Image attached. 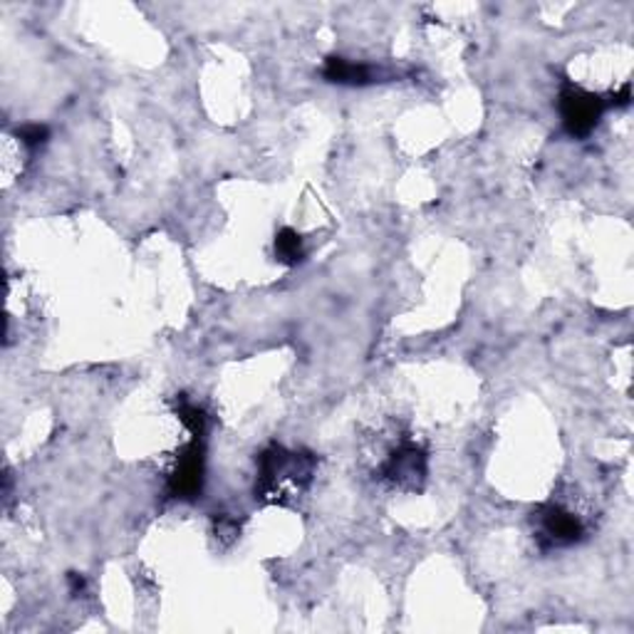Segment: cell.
Here are the masks:
<instances>
[{
    "label": "cell",
    "mask_w": 634,
    "mask_h": 634,
    "mask_svg": "<svg viewBox=\"0 0 634 634\" xmlns=\"http://www.w3.org/2000/svg\"><path fill=\"white\" fill-rule=\"evenodd\" d=\"M380 479L396 491H419L427 481V452L411 439L390 448L380 466Z\"/></svg>",
    "instance_id": "obj_3"
},
{
    "label": "cell",
    "mask_w": 634,
    "mask_h": 634,
    "mask_svg": "<svg viewBox=\"0 0 634 634\" xmlns=\"http://www.w3.org/2000/svg\"><path fill=\"white\" fill-rule=\"evenodd\" d=\"M533 531L543 550H558L583 541L587 528L575 510L550 500L533 513Z\"/></svg>",
    "instance_id": "obj_2"
},
{
    "label": "cell",
    "mask_w": 634,
    "mask_h": 634,
    "mask_svg": "<svg viewBox=\"0 0 634 634\" xmlns=\"http://www.w3.org/2000/svg\"><path fill=\"white\" fill-rule=\"evenodd\" d=\"M48 137H50V131L46 125H23L21 129H17V139H21V144L28 149H40L48 142Z\"/></svg>",
    "instance_id": "obj_8"
},
{
    "label": "cell",
    "mask_w": 634,
    "mask_h": 634,
    "mask_svg": "<svg viewBox=\"0 0 634 634\" xmlns=\"http://www.w3.org/2000/svg\"><path fill=\"white\" fill-rule=\"evenodd\" d=\"M276 255L280 263H286V266H297V263L303 261V238L297 236L293 228H283L276 236Z\"/></svg>",
    "instance_id": "obj_7"
},
{
    "label": "cell",
    "mask_w": 634,
    "mask_h": 634,
    "mask_svg": "<svg viewBox=\"0 0 634 634\" xmlns=\"http://www.w3.org/2000/svg\"><path fill=\"white\" fill-rule=\"evenodd\" d=\"M201 489H204V436H191L174 464L166 491L172 498L191 500L199 496Z\"/></svg>",
    "instance_id": "obj_5"
},
{
    "label": "cell",
    "mask_w": 634,
    "mask_h": 634,
    "mask_svg": "<svg viewBox=\"0 0 634 634\" xmlns=\"http://www.w3.org/2000/svg\"><path fill=\"white\" fill-rule=\"evenodd\" d=\"M322 77L332 85H345V87H365L377 83L380 69L369 67L365 63H355V60L345 58H328V63L322 67Z\"/></svg>",
    "instance_id": "obj_6"
},
{
    "label": "cell",
    "mask_w": 634,
    "mask_h": 634,
    "mask_svg": "<svg viewBox=\"0 0 634 634\" xmlns=\"http://www.w3.org/2000/svg\"><path fill=\"white\" fill-rule=\"evenodd\" d=\"M238 531H241V528H238V523L233 521V518H226V516L216 518V535H218V538H221V541H226V543L236 541Z\"/></svg>",
    "instance_id": "obj_9"
},
{
    "label": "cell",
    "mask_w": 634,
    "mask_h": 634,
    "mask_svg": "<svg viewBox=\"0 0 634 634\" xmlns=\"http://www.w3.org/2000/svg\"><path fill=\"white\" fill-rule=\"evenodd\" d=\"M607 102L600 94H593L583 87L566 83L560 90V117L570 137L583 139L600 125Z\"/></svg>",
    "instance_id": "obj_4"
},
{
    "label": "cell",
    "mask_w": 634,
    "mask_h": 634,
    "mask_svg": "<svg viewBox=\"0 0 634 634\" xmlns=\"http://www.w3.org/2000/svg\"><path fill=\"white\" fill-rule=\"evenodd\" d=\"M315 456L307 452H290L286 446H270L258 459L255 498L261 504L290 506L310 489L315 479Z\"/></svg>",
    "instance_id": "obj_1"
},
{
    "label": "cell",
    "mask_w": 634,
    "mask_h": 634,
    "mask_svg": "<svg viewBox=\"0 0 634 634\" xmlns=\"http://www.w3.org/2000/svg\"><path fill=\"white\" fill-rule=\"evenodd\" d=\"M69 587H73L75 595H79V593H83V587H85V578L77 575V572H73V575H69Z\"/></svg>",
    "instance_id": "obj_10"
}]
</instances>
